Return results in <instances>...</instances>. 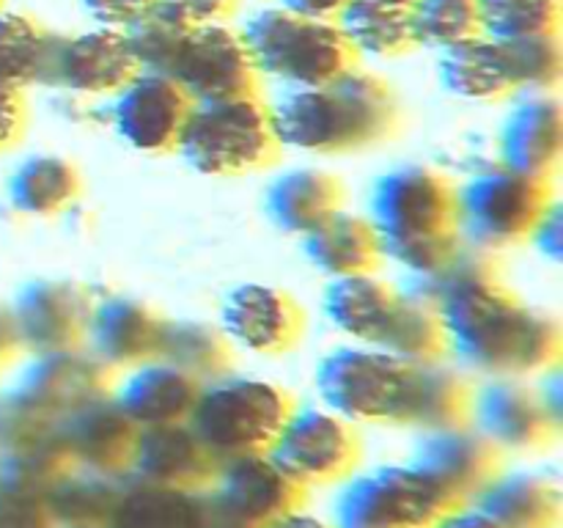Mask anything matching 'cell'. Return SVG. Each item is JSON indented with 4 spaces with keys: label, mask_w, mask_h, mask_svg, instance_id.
<instances>
[{
    "label": "cell",
    "mask_w": 563,
    "mask_h": 528,
    "mask_svg": "<svg viewBox=\"0 0 563 528\" xmlns=\"http://www.w3.org/2000/svg\"><path fill=\"white\" fill-rule=\"evenodd\" d=\"M405 292L432 302L443 324L445 352L471 372L528 377L559 361V322L511 295L489 253L462 245L438 273L407 280Z\"/></svg>",
    "instance_id": "1"
},
{
    "label": "cell",
    "mask_w": 563,
    "mask_h": 528,
    "mask_svg": "<svg viewBox=\"0 0 563 528\" xmlns=\"http://www.w3.org/2000/svg\"><path fill=\"white\" fill-rule=\"evenodd\" d=\"M267 108L278 146L306 154H344L372 146L388 138L399 119L394 88L361 66L324 86L284 88Z\"/></svg>",
    "instance_id": "2"
},
{
    "label": "cell",
    "mask_w": 563,
    "mask_h": 528,
    "mask_svg": "<svg viewBox=\"0 0 563 528\" xmlns=\"http://www.w3.org/2000/svg\"><path fill=\"white\" fill-rule=\"evenodd\" d=\"M368 223L379 256L407 273V280L438 273L462 248L454 187L429 165H396L372 187Z\"/></svg>",
    "instance_id": "3"
},
{
    "label": "cell",
    "mask_w": 563,
    "mask_h": 528,
    "mask_svg": "<svg viewBox=\"0 0 563 528\" xmlns=\"http://www.w3.org/2000/svg\"><path fill=\"white\" fill-rule=\"evenodd\" d=\"M108 394V369L86 350L33 355L0 396V446L14 449L44 438L82 402Z\"/></svg>",
    "instance_id": "4"
},
{
    "label": "cell",
    "mask_w": 563,
    "mask_h": 528,
    "mask_svg": "<svg viewBox=\"0 0 563 528\" xmlns=\"http://www.w3.org/2000/svg\"><path fill=\"white\" fill-rule=\"evenodd\" d=\"M240 36L258 75L275 77L286 88L324 86L357 66L335 20H313L280 6L247 16Z\"/></svg>",
    "instance_id": "5"
},
{
    "label": "cell",
    "mask_w": 563,
    "mask_h": 528,
    "mask_svg": "<svg viewBox=\"0 0 563 528\" xmlns=\"http://www.w3.org/2000/svg\"><path fill=\"white\" fill-rule=\"evenodd\" d=\"M291 399L280 385L247 374H220L198 388L187 424L220 462L245 454H264L291 413Z\"/></svg>",
    "instance_id": "6"
},
{
    "label": "cell",
    "mask_w": 563,
    "mask_h": 528,
    "mask_svg": "<svg viewBox=\"0 0 563 528\" xmlns=\"http://www.w3.org/2000/svg\"><path fill=\"white\" fill-rule=\"evenodd\" d=\"M267 102L256 94L192 102L176 152L207 176H240L264 168L278 154Z\"/></svg>",
    "instance_id": "7"
},
{
    "label": "cell",
    "mask_w": 563,
    "mask_h": 528,
    "mask_svg": "<svg viewBox=\"0 0 563 528\" xmlns=\"http://www.w3.org/2000/svg\"><path fill=\"white\" fill-rule=\"evenodd\" d=\"M416 366L372 344H344L319 361L317 394L350 424H405Z\"/></svg>",
    "instance_id": "8"
},
{
    "label": "cell",
    "mask_w": 563,
    "mask_h": 528,
    "mask_svg": "<svg viewBox=\"0 0 563 528\" xmlns=\"http://www.w3.org/2000/svg\"><path fill=\"white\" fill-rule=\"evenodd\" d=\"M553 201L548 185L495 163L454 190L460 240L476 251H500L528 240L533 223Z\"/></svg>",
    "instance_id": "9"
},
{
    "label": "cell",
    "mask_w": 563,
    "mask_h": 528,
    "mask_svg": "<svg viewBox=\"0 0 563 528\" xmlns=\"http://www.w3.org/2000/svg\"><path fill=\"white\" fill-rule=\"evenodd\" d=\"M454 504L460 501L412 462L379 465L341 487L333 528H432Z\"/></svg>",
    "instance_id": "10"
},
{
    "label": "cell",
    "mask_w": 563,
    "mask_h": 528,
    "mask_svg": "<svg viewBox=\"0 0 563 528\" xmlns=\"http://www.w3.org/2000/svg\"><path fill=\"white\" fill-rule=\"evenodd\" d=\"M306 487L286 476L264 454L220 462L212 487L203 490L207 528H267L278 517L300 509Z\"/></svg>",
    "instance_id": "11"
},
{
    "label": "cell",
    "mask_w": 563,
    "mask_h": 528,
    "mask_svg": "<svg viewBox=\"0 0 563 528\" xmlns=\"http://www.w3.org/2000/svg\"><path fill=\"white\" fill-rule=\"evenodd\" d=\"M267 457L300 487L335 484L352 473L361 443L350 421L328 407H291Z\"/></svg>",
    "instance_id": "12"
},
{
    "label": "cell",
    "mask_w": 563,
    "mask_h": 528,
    "mask_svg": "<svg viewBox=\"0 0 563 528\" xmlns=\"http://www.w3.org/2000/svg\"><path fill=\"white\" fill-rule=\"evenodd\" d=\"M168 77L190 102L256 94L258 72L247 55L240 31L229 22L190 28L170 64Z\"/></svg>",
    "instance_id": "13"
},
{
    "label": "cell",
    "mask_w": 563,
    "mask_h": 528,
    "mask_svg": "<svg viewBox=\"0 0 563 528\" xmlns=\"http://www.w3.org/2000/svg\"><path fill=\"white\" fill-rule=\"evenodd\" d=\"M91 306L86 292L69 280H31L9 308L20 350H27L31 355L80 350Z\"/></svg>",
    "instance_id": "14"
},
{
    "label": "cell",
    "mask_w": 563,
    "mask_h": 528,
    "mask_svg": "<svg viewBox=\"0 0 563 528\" xmlns=\"http://www.w3.org/2000/svg\"><path fill=\"white\" fill-rule=\"evenodd\" d=\"M110 99H113L110 102L113 132L126 146L143 154H163L176 148L192 105L170 77L154 72H137Z\"/></svg>",
    "instance_id": "15"
},
{
    "label": "cell",
    "mask_w": 563,
    "mask_h": 528,
    "mask_svg": "<svg viewBox=\"0 0 563 528\" xmlns=\"http://www.w3.org/2000/svg\"><path fill=\"white\" fill-rule=\"evenodd\" d=\"M467 424L498 451H537L559 432L533 385L522 377H489L471 391Z\"/></svg>",
    "instance_id": "16"
},
{
    "label": "cell",
    "mask_w": 563,
    "mask_h": 528,
    "mask_svg": "<svg viewBox=\"0 0 563 528\" xmlns=\"http://www.w3.org/2000/svg\"><path fill=\"white\" fill-rule=\"evenodd\" d=\"M137 75V64L126 44L124 31L93 28V31L58 36L49 64L47 86L64 88L75 97H113Z\"/></svg>",
    "instance_id": "17"
},
{
    "label": "cell",
    "mask_w": 563,
    "mask_h": 528,
    "mask_svg": "<svg viewBox=\"0 0 563 528\" xmlns=\"http://www.w3.org/2000/svg\"><path fill=\"white\" fill-rule=\"evenodd\" d=\"M218 468V457L201 443V438L185 421L137 429L126 473L132 476V482L152 484V487L201 493V490L212 487Z\"/></svg>",
    "instance_id": "18"
},
{
    "label": "cell",
    "mask_w": 563,
    "mask_h": 528,
    "mask_svg": "<svg viewBox=\"0 0 563 528\" xmlns=\"http://www.w3.org/2000/svg\"><path fill=\"white\" fill-rule=\"evenodd\" d=\"M220 330L240 350L280 355L300 339L302 314L278 286L240 284L220 306Z\"/></svg>",
    "instance_id": "19"
},
{
    "label": "cell",
    "mask_w": 563,
    "mask_h": 528,
    "mask_svg": "<svg viewBox=\"0 0 563 528\" xmlns=\"http://www.w3.org/2000/svg\"><path fill=\"white\" fill-rule=\"evenodd\" d=\"M410 462L460 504L471 501L500 473V451L467 421L427 429Z\"/></svg>",
    "instance_id": "20"
},
{
    "label": "cell",
    "mask_w": 563,
    "mask_h": 528,
    "mask_svg": "<svg viewBox=\"0 0 563 528\" xmlns=\"http://www.w3.org/2000/svg\"><path fill=\"white\" fill-rule=\"evenodd\" d=\"M563 154V110L555 94H522L498 130V163L548 182Z\"/></svg>",
    "instance_id": "21"
},
{
    "label": "cell",
    "mask_w": 563,
    "mask_h": 528,
    "mask_svg": "<svg viewBox=\"0 0 563 528\" xmlns=\"http://www.w3.org/2000/svg\"><path fill=\"white\" fill-rule=\"evenodd\" d=\"M58 438L75 468L121 476L130 468L137 427L121 413L113 396L99 394L58 424Z\"/></svg>",
    "instance_id": "22"
},
{
    "label": "cell",
    "mask_w": 563,
    "mask_h": 528,
    "mask_svg": "<svg viewBox=\"0 0 563 528\" xmlns=\"http://www.w3.org/2000/svg\"><path fill=\"white\" fill-rule=\"evenodd\" d=\"M163 319L146 302L126 295L102 297L91 306L86 328L88 355L104 369H132L154 358Z\"/></svg>",
    "instance_id": "23"
},
{
    "label": "cell",
    "mask_w": 563,
    "mask_h": 528,
    "mask_svg": "<svg viewBox=\"0 0 563 528\" xmlns=\"http://www.w3.org/2000/svg\"><path fill=\"white\" fill-rule=\"evenodd\" d=\"M201 383L179 369L168 366L159 358L126 369L121 383L115 385V405L137 429L165 427V424H185L196 407Z\"/></svg>",
    "instance_id": "24"
},
{
    "label": "cell",
    "mask_w": 563,
    "mask_h": 528,
    "mask_svg": "<svg viewBox=\"0 0 563 528\" xmlns=\"http://www.w3.org/2000/svg\"><path fill=\"white\" fill-rule=\"evenodd\" d=\"M471 504L498 528H559L563 515L559 479L542 471L498 473Z\"/></svg>",
    "instance_id": "25"
},
{
    "label": "cell",
    "mask_w": 563,
    "mask_h": 528,
    "mask_svg": "<svg viewBox=\"0 0 563 528\" xmlns=\"http://www.w3.org/2000/svg\"><path fill=\"white\" fill-rule=\"evenodd\" d=\"M399 289L385 284L374 273L330 278L324 289L322 308L328 322L355 344L377 346L390 311L396 306Z\"/></svg>",
    "instance_id": "26"
},
{
    "label": "cell",
    "mask_w": 563,
    "mask_h": 528,
    "mask_svg": "<svg viewBox=\"0 0 563 528\" xmlns=\"http://www.w3.org/2000/svg\"><path fill=\"white\" fill-rule=\"evenodd\" d=\"M302 253L328 278L374 273L383 258L372 223L346 209H335L317 229L302 234Z\"/></svg>",
    "instance_id": "27"
},
{
    "label": "cell",
    "mask_w": 563,
    "mask_h": 528,
    "mask_svg": "<svg viewBox=\"0 0 563 528\" xmlns=\"http://www.w3.org/2000/svg\"><path fill=\"white\" fill-rule=\"evenodd\" d=\"M264 204L280 231L302 237L341 209V185L322 168H289L269 182Z\"/></svg>",
    "instance_id": "28"
},
{
    "label": "cell",
    "mask_w": 563,
    "mask_h": 528,
    "mask_svg": "<svg viewBox=\"0 0 563 528\" xmlns=\"http://www.w3.org/2000/svg\"><path fill=\"white\" fill-rule=\"evenodd\" d=\"M438 75L445 91L471 102H495L515 94L504 47L487 36H473L443 50Z\"/></svg>",
    "instance_id": "29"
},
{
    "label": "cell",
    "mask_w": 563,
    "mask_h": 528,
    "mask_svg": "<svg viewBox=\"0 0 563 528\" xmlns=\"http://www.w3.org/2000/svg\"><path fill=\"white\" fill-rule=\"evenodd\" d=\"M108 528H207L203 490H168L130 482L121 490Z\"/></svg>",
    "instance_id": "30"
},
{
    "label": "cell",
    "mask_w": 563,
    "mask_h": 528,
    "mask_svg": "<svg viewBox=\"0 0 563 528\" xmlns=\"http://www.w3.org/2000/svg\"><path fill=\"white\" fill-rule=\"evenodd\" d=\"M55 42L58 36L31 14L0 9V86H47Z\"/></svg>",
    "instance_id": "31"
},
{
    "label": "cell",
    "mask_w": 563,
    "mask_h": 528,
    "mask_svg": "<svg viewBox=\"0 0 563 528\" xmlns=\"http://www.w3.org/2000/svg\"><path fill=\"white\" fill-rule=\"evenodd\" d=\"M335 25L355 58H396L416 50L410 9L350 0L335 16Z\"/></svg>",
    "instance_id": "32"
},
{
    "label": "cell",
    "mask_w": 563,
    "mask_h": 528,
    "mask_svg": "<svg viewBox=\"0 0 563 528\" xmlns=\"http://www.w3.org/2000/svg\"><path fill=\"white\" fill-rule=\"evenodd\" d=\"M80 193V176L58 154H33L9 176V201L16 212L49 218L69 207Z\"/></svg>",
    "instance_id": "33"
},
{
    "label": "cell",
    "mask_w": 563,
    "mask_h": 528,
    "mask_svg": "<svg viewBox=\"0 0 563 528\" xmlns=\"http://www.w3.org/2000/svg\"><path fill=\"white\" fill-rule=\"evenodd\" d=\"M154 358L190 374L198 383L220 377L231 366V344L223 330L198 319H163Z\"/></svg>",
    "instance_id": "34"
},
{
    "label": "cell",
    "mask_w": 563,
    "mask_h": 528,
    "mask_svg": "<svg viewBox=\"0 0 563 528\" xmlns=\"http://www.w3.org/2000/svg\"><path fill=\"white\" fill-rule=\"evenodd\" d=\"M467 405H471V385L460 372L443 366L440 361L423 363L412 372L401 427H418L427 432V429L465 424Z\"/></svg>",
    "instance_id": "35"
},
{
    "label": "cell",
    "mask_w": 563,
    "mask_h": 528,
    "mask_svg": "<svg viewBox=\"0 0 563 528\" xmlns=\"http://www.w3.org/2000/svg\"><path fill=\"white\" fill-rule=\"evenodd\" d=\"M377 346L412 366L438 363L445 355V336L432 302L399 292Z\"/></svg>",
    "instance_id": "36"
},
{
    "label": "cell",
    "mask_w": 563,
    "mask_h": 528,
    "mask_svg": "<svg viewBox=\"0 0 563 528\" xmlns=\"http://www.w3.org/2000/svg\"><path fill=\"white\" fill-rule=\"evenodd\" d=\"M121 490L119 476L75 468L49 490L47 501L58 528H108Z\"/></svg>",
    "instance_id": "37"
},
{
    "label": "cell",
    "mask_w": 563,
    "mask_h": 528,
    "mask_svg": "<svg viewBox=\"0 0 563 528\" xmlns=\"http://www.w3.org/2000/svg\"><path fill=\"white\" fill-rule=\"evenodd\" d=\"M563 0H476L482 36L515 42L559 33Z\"/></svg>",
    "instance_id": "38"
},
{
    "label": "cell",
    "mask_w": 563,
    "mask_h": 528,
    "mask_svg": "<svg viewBox=\"0 0 563 528\" xmlns=\"http://www.w3.org/2000/svg\"><path fill=\"white\" fill-rule=\"evenodd\" d=\"M410 25L416 47L438 53L482 36L476 0H416L410 6Z\"/></svg>",
    "instance_id": "39"
},
{
    "label": "cell",
    "mask_w": 563,
    "mask_h": 528,
    "mask_svg": "<svg viewBox=\"0 0 563 528\" xmlns=\"http://www.w3.org/2000/svg\"><path fill=\"white\" fill-rule=\"evenodd\" d=\"M515 94H553L563 75V47L559 33L500 42Z\"/></svg>",
    "instance_id": "40"
},
{
    "label": "cell",
    "mask_w": 563,
    "mask_h": 528,
    "mask_svg": "<svg viewBox=\"0 0 563 528\" xmlns=\"http://www.w3.org/2000/svg\"><path fill=\"white\" fill-rule=\"evenodd\" d=\"M185 33L187 28H179L176 22L165 20L157 11L148 14L146 20L135 22L132 28H126L124 36L132 50V58L137 64V72H154V75L168 77V69L174 64L176 53H179Z\"/></svg>",
    "instance_id": "41"
},
{
    "label": "cell",
    "mask_w": 563,
    "mask_h": 528,
    "mask_svg": "<svg viewBox=\"0 0 563 528\" xmlns=\"http://www.w3.org/2000/svg\"><path fill=\"white\" fill-rule=\"evenodd\" d=\"M0 528H58L47 493L0 482Z\"/></svg>",
    "instance_id": "42"
},
{
    "label": "cell",
    "mask_w": 563,
    "mask_h": 528,
    "mask_svg": "<svg viewBox=\"0 0 563 528\" xmlns=\"http://www.w3.org/2000/svg\"><path fill=\"white\" fill-rule=\"evenodd\" d=\"M240 0H157V14L179 28H203L229 22L236 14Z\"/></svg>",
    "instance_id": "43"
},
{
    "label": "cell",
    "mask_w": 563,
    "mask_h": 528,
    "mask_svg": "<svg viewBox=\"0 0 563 528\" xmlns=\"http://www.w3.org/2000/svg\"><path fill=\"white\" fill-rule=\"evenodd\" d=\"M82 9L88 11L99 28H113V31H126L135 22L146 20L154 14L157 0H82Z\"/></svg>",
    "instance_id": "44"
},
{
    "label": "cell",
    "mask_w": 563,
    "mask_h": 528,
    "mask_svg": "<svg viewBox=\"0 0 563 528\" xmlns=\"http://www.w3.org/2000/svg\"><path fill=\"white\" fill-rule=\"evenodd\" d=\"M528 240L533 242L539 253L550 262H561V253H563V212L555 201H550L544 207V212L539 215V220L533 223L531 234Z\"/></svg>",
    "instance_id": "45"
},
{
    "label": "cell",
    "mask_w": 563,
    "mask_h": 528,
    "mask_svg": "<svg viewBox=\"0 0 563 528\" xmlns=\"http://www.w3.org/2000/svg\"><path fill=\"white\" fill-rule=\"evenodd\" d=\"M25 127V102L22 91L0 86V148H9Z\"/></svg>",
    "instance_id": "46"
},
{
    "label": "cell",
    "mask_w": 563,
    "mask_h": 528,
    "mask_svg": "<svg viewBox=\"0 0 563 528\" xmlns=\"http://www.w3.org/2000/svg\"><path fill=\"white\" fill-rule=\"evenodd\" d=\"M432 528H498L476 504L471 501H462L454 504Z\"/></svg>",
    "instance_id": "47"
},
{
    "label": "cell",
    "mask_w": 563,
    "mask_h": 528,
    "mask_svg": "<svg viewBox=\"0 0 563 528\" xmlns=\"http://www.w3.org/2000/svg\"><path fill=\"white\" fill-rule=\"evenodd\" d=\"M346 3L350 0H278L280 9L295 11V14L302 16H313V20H335Z\"/></svg>",
    "instance_id": "48"
},
{
    "label": "cell",
    "mask_w": 563,
    "mask_h": 528,
    "mask_svg": "<svg viewBox=\"0 0 563 528\" xmlns=\"http://www.w3.org/2000/svg\"><path fill=\"white\" fill-rule=\"evenodd\" d=\"M16 350H20V341H16L14 322H11L9 308L0 306V363L9 361Z\"/></svg>",
    "instance_id": "49"
},
{
    "label": "cell",
    "mask_w": 563,
    "mask_h": 528,
    "mask_svg": "<svg viewBox=\"0 0 563 528\" xmlns=\"http://www.w3.org/2000/svg\"><path fill=\"white\" fill-rule=\"evenodd\" d=\"M267 528H333V526H330V522H324L322 517L308 515V512H302V506H300V509H291L289 515L278 517L275 522H269Z\"/></svg>",
    "instance_id": "50"
},
{
    "label": "cell",
    "mask_w": 563,
    "mask_h": 528,
    "mask_svg": "<svg viewBox=\"0 0 563 528\" xmlns=\"http://www.w3.org/2000/svg\"><path fill=\"white\" fill-rule=\"evenodd\" d=\"M368 3H383V6H394V9H410L416 0H368Z\"/></svg>",
    "instance_id": "51"
},
{
    "label": "cell",
    "mask_w": 563,
    "mask_h": 528,
    "mask_svg": "<svg viewBox=\"0 0 563 528\" xmlns=\"http://www.w3.org/2000/svg\"><path fill=\"white\" fill-rule=\"evenodd\" d=\"M0 9H3V0H0Z\"/></svg>",
    "instance_id": "52"
}]
</instances>
